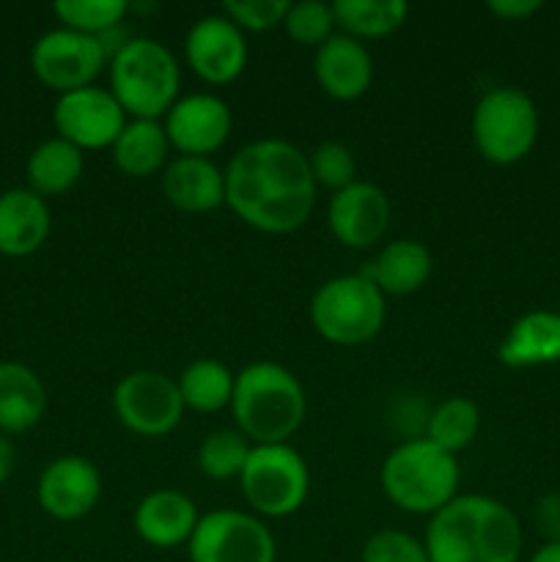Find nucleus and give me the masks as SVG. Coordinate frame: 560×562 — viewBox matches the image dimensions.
<instances>
[{
  "mask_svg": "<svg viewBox=\"0 0 560 562\" xmlns=\"http://www.w3.org/2000/svg\"><path fill=\"white\" fill-rule=\"evenodd\" d=\"M472 140L492 165L525 159L538 140L536 102L514 86L486 91L472 110Z\"/></svg>",
  "mask_w": 560,
  "mask_h": 562,
  "instance_id": "0eeeda50",
  "label": "nucleus"
},
{
  "mask_svg": "<svg viewBox=\"0 0 560 562\" xmlns=\"http://www.w3.org/2000/svg\"><path fill=\"white\" fill-rule=\"evenodd\" d=\"M313 75H316L318 88L327 97L338 102H355L371 88L373 80V60L371 53L362 42L346 36V33H333L313 58Z\"/></svg>",
  "mask_w": 560,
  "mask_h": 562,
  "instance_id": "f3484780",
  "label": "nucleus"
},
{
  "mask_svg": "<svg viewBox=\"0 0 560 562\" xmlns=\"http://www.w3.org/2000/svg\"><path fill=\"white\" fill-rule=\"evenodd\" d=\"M82 170H86V159L80 148L71 146L64 137H49L38 143L27 157V190L42 195L44 201L64 195L82 179Z\"/></svg>",
  "mask_w": 560,
  "mask_h": 562,
  "instance_id": "b1692460",
  "label": "nucleus"
},
{
  "mask_svg": "<svg viewBox=\"0 0 560 562\" xmlns=\"http://www.w3.org/2000/svg\"><path fill=\"white\" fill-rule=\"evenodd\" d=\"M333 11L335 25L344 27L346 36L366 42V38H384L399 31L410 5L404 0H335Z\"/></svg>",
  "mask_w": 560,
  "mask_h": 562,
  "instance_id": "bb28decb",
  "label": "nucleus"
},
{
  "mask_svg": "<svg viewBox=\"0 0 560 562\" xmlns=\"http://www.w3.org/2000/svg\"><path fill=\"white\" fill-rule=\"evenodd\" d=\"M285 33L294 44L302 47H322L335 31V11L322 0H302V3H289L283 20Z\"/></svg>",
  "mask_w": 560,
  "mask_h": 562,
  "instance_id": "7c9ffc66",
  "label": "nucleus"
},
{
  "mask_svg": "<svg viewBox=\"0 0 560 562\" xmlns=\"http://www.w3.org/2000/svg\"><path fill=\"white\" fill-rule=\"evenodd\" d=\"M239 486L253 514L283 519L305 505L311 472L291 445H253Z\"/></svg>",
  "mask_w": 560,
  "mask_h": 562,
  "instance_id": "6e6552de",
  "label": "nucleus"
},
{
  "mask_svg": "<svg viewBox=\"0 0 560 562\" xmlns=\"http://www.w3.org/2000/svg\"><path fill=\"white\" fill-rule=\"evenodd\" d=\"M163 195L179 212L206 214L225 203V170L209 157H173L159 173Z\"/></svg>",
  "mask_w": 560,
  "mask_h": 562,
  "instance_id": "6ab92c4d",
  "label": "nucleus"
},
{
  "mask_svg": "<svg viewBox=\"0 0 560 562\" xmlns=\"http://www.w3.org/2000/svg\"><path fill=\"white\" fill-rule=\"evenodd\" d=\"M53 124L58 137L69 140L80 151H99V148H113L126 126V113L113 93L88 86L80 91L60 93L53 108Z\"/></svg>",
  "mask_w": 560,
  "mask_h": 562,
  "instance_id": "f8f14e48",
  "label": "nucleus"
},
{
  "mask_svg": "<svg viewBox=\"0 0 560 562\" xmlns=\"http://www.w3.org/2000/svg\"><path fill=\"white\" fill-rule=\"evenodd\" d=\"M307 165H311V176L316 187H327V190L340 192L357 181V162L349 146L338 140H324L307 154Z\"/></svg>",
  "mask_w": 560,
  "mask_h": 562,
  "instance_id": "2f4dec72",
  "label": "nucleus"
},
{
  "mask_svg": "<svg viewBox=\"0 0 560 562\" xmlns=\"http://www.w3.org/2000/svg\"><path fill=\"white\" fill-rule=\"evenodd\" d=\"M113 412L121 426L137 437L159 439L181 423L184 401L168 373L132 371L115 384Z\"/></svg>",
  "mask_w": 560,
  "mask_h": 562,
  "instance_id": "9b49d317",
  "label": "nucleus"
},
{
  "mask_svg": "<svg viewBox=\"0 0 560 562\" xmlns=\"http://www.w3.org/2000/svg\"><path fill=\"white\" fill-rule=\"evenodd\" d=\"M53 11L69 31L102 38L121 25L130 3L126 0H58Z\"/></svg>",
  "mask_w": 560,
  "mask_h": 562,
  "instance_id": "c756f323",
  "label": "nucleus"
},
{
  "mask_svg": "<svg viewBox=\"0 0 560 562\" xmlns=\"http://www.w3.org/2000/svg\"><path fill=\"white\" fill-rule=\"evenodd\" d=\"M541 0H489L486 9L492 11L494 16H500V20H527L530 14H536L538 9H541Z\"/></svg>",
  "mask_w": 560,
  "mask_h": 562,
  "instance_id": "c9c22d12",
  "label": "nucleus"
},
{
  "mask_svg": "<svg viewBox=\"0 0 560 562\" xmlns=\"http://www.w3.org/2000/svg\"><path fill=\"white\" fill-rule=\"evenodd\" d=\"M478 431H481V409H478L475 401L464 398V395H453V398L443 401L426 420L428 442L448 450L450 456L470 448L475 442Z\"/></svg>",
  "mask_w": 560,
  "mask_h": 562,
  "instance_id": "cd10ccee",
  "label": "nucleus"
},
{
  "mask_svg": "<svg viewBox=\"0 0 560 562\" xmlns=\"http://www.w3.org/2000/svg\"><path fill=\"white\" fill-rule=\"evenodd\" d=\"M38 505L58 521H77L97 508L102 497V475L82 456H60L44 467L36 486Z\"/></svg>",
  "mask_w": 560,
  "mask_h": 562,
  "instance_id": "dca6fc26",
  "label": "nucleus"
},
{
  "mask_svg": "<svg viewBox=\"0 0 560 562\" xmlns=\"http://www.w3.org/2000/svg\"><path fill=\"white\" fill-rule=\"evenodd\" d=\"M187 552L190 562H275L278 543L256 514L225 508L201 516Z\"/></svg>",
  "mask_w": 560,
  "mask_h": 562,
  "instance_id": "1a4fd4ad",
  "label": "nucleus"
},
{
  "mask_svg": "<svg viewBox=\"0 0 560 562\" xmlns=\"http://www.w3.org/2000/svg\"><path fill=\"white\" fill-rule=\"evenodd\" d=\"M250 450V439H245L234 428H220V431L203 437L201 448H198V467L209 481H234L245 470Z\"/></svg>",
  "mask_w": 560,
  "mask_h": 562,
  "instance_id": "c85d7f7f",
  "label": "nucleus"
},
{
  "mask_svg": "<svg viewBox=\"0 0 560 562\" xmlns=\"http://www.w3.org/2000/svg\"><path fill=\"white\" fill-rule=\"evenodd\" d=\"M289 0H228L223 14L239 27L242 33H267L283 25Z\"/></svg>",
  "mask_w": 560,
  "mask_h": 562,
  "instance_id": "473e14b6",
  "label": "nucleus"
},
{
  "mask_svg": "<svg viewBox=\"0 0 560 562\" xmlns=\"http://www.w3.org/2000/svg\"><path fill=\"white\" fill-rule=\"evenodd\" d=\"M428 562H519L522 527L514 510L486 494H459L432 516Z\"/></svg>",
  "mask_w": 560,
  "mask_h": 562,
  "instance_id": "f03ea898",
  "label": "nucleus"
},
{
  "mask_svg": "<svg viewBox=\"0 0 560 562\" xmlns=\"http://www.w3.org/2000/svg\"><path fill=\"white\" fill-rule=\"evenodd\" d=\"M132 521L143 543L154 549H176L190 543L201 514L187 494L157 488L137 503Z\"/></svg>",
  "mask_w": 560,
  "mask_h": 562,
  "instance_id": "a211bd4d",
  "label": "nucleus"
},
{
  "mask_svg": "<svg viewBox=\"0 0 560 562\" xmlns=\"http://www.w3.org/2000/svg\"><path fill=\"white\" fill-rule=\"evenodd\" d=\"M168 151L170 140L159 121L132 119L113 143V162L124 176L148 179L154 173H163L165 165L170 162Z\"/></svg>",
  "mask_w": 560,
  "mask_h": 562,
  "instance_id": "393cba45",
  "label": "nucleus"
},
{
  "mask_svg": "<svg viewBox=\"0 0 560 562\" xmlns=\"http://www.w3.org/2000/svg\"><path fill=\"white\" fill-rule=\"evenodd\" d=\"M307 154L280 137H261L234 154L225 168V206L261 234L302 228L316 206Z\"/></svg>",
  "mask_w": 560,
  "mask_h": 562,
  "instance_id": "f257e3e1",
  "label": "nucleus"
},
{
  "mask_svg": "<svg viewBox=\"0 0 560 562\" xmlns=\"http://www.w3.org/2000/svg\"><path fill=\"white\" fill-rule=\"evenodd\" d=\"M388 296L362 272L338 274L316 289L311 300V324L335 346H362L384 327Z\"/></svg>",
  "mask_w": 560,
  "mask_h": 562,
  "instance_id": "423d86ee",
  "label": "nucleus"
},
{
  "mask_svg": "<svg viewBox=\"0 0 560 562\" xmlns=\"http://www.w3.org/2000/svg\"><path fill=\"white\" fill-rule=\"evenodd\" d=\"M362 562H428L423 541L404 530H377L362 547Z\"/></svg>",
  "mask_w": 560,
  "mask_h": 562,
  "instance_id": "72a5a7b5",
  "label": "nucleus"
},
{
  "mask_svg": "<svg viewBox=\"0 0 560 562\" xmlns=\"http://www.w3.org/2000/svg\"><path fill=\"white\" fill-rule=\"evenodd\" d=\"M47 390L33 368L0 362V434H25L44 417Z\"/></svg>",
  "mask_w": 560,
  "mask_h": 562,
  "instance_id": "5701e85b",
  "label": "nucleus"
},
{
  "mask_svg": "<svg viewBox=\"0 0 560 562\" xmlns=\"http://www.w3.org/2000/svg\"><path fill=\"white\" fill-rule=\"evenodd\" d=\"M14 464H16L14 445H11V439L5 437V434H0V486H3V483L11 477Z\"/></svg>",
  "mask_w": 560,
  "mask_h": 562,
  "instance_id": "e433bc0d",
  "label": "nucleus"
},
{
  "mask_svg": "<svg viewBox=\"0 0 560 562\" xmlns=\"http://www.w3.org/2000/svg\"><path fill=\"white\" fill-rule=\"evenodd\" d=\"M327 223L340 245L351 250H368L388 234L390 198L371 181H355L329 198Z\"/></svg>",
  "mask_w": 560,
  "mask_h": 562,
  "instance_id": "2eb2a0df",
  "label": "nucleus"
},
{
  "mask_svg": "<svg viewBox=\"0 0 560 562\" xmlns=\"http://www.w3.org/2000/svg\"><path fill=\"white\" fill-rule=\"evenodd\" d=\"M533 521L547 541H560V494H544L533 508Z\"/></svg>",
  "mask_w": 560,
  "mask_h": 562,
  "instance_id": "f704fd0d",
  "label": "nucleus"
},
{
  "mask_svg": "<svg viewBox=\"0 0 560 562\" xmlns=\"http://www.w3.org/2000/svg\"><path fill=\"white\" fill-rule=\"evenodd\" d=\"M110 93L132 119L159 121L179 99L181 71L157 38H130L110 55Z\"/></svg>",
  "mask_w": 560,
  "mask_h": 562,
  "instance_id": "39448f33",
  "label": "nucleus"
},
{
  "mask_svg": "<svg viewBox=\"0 0 560 562\" xmlns=\"http://www.w3.org/2000/svg\"><path fill=\"white\" fill-rule=\"evenodd\" d=\"M231 412L236 431L253 445H285L305 420V390L289 368L253 362L236 373Z\"/></svg>",
  "mask_w": 560,
  "mask_h": 562,
  "instance_id": "7ed1b4c3",
  "label": "nucleus"
},
{
  "mask_svg": "<svg viewBox=\"0 0 560 562\" xmlns=\"http://www.w3.org/2000/svg\"><path fill=\"white\" fill-rule=\"evenodd\" d=\"M187 66L209 86H228L245 71V33L225 14L201 16L184 38Z\"/></svg>",
  "mask_w": 560,
  "mask_h": 562,
  "instance_id": "4468645a",
  "label": "nucleus"
},
{
  "mask_svg": "<svg viewBox=\"0 0 560 562\" xmlns=\"http://www.w3.org/2000/svg\"><path fill=\"white\" fill-rule=\"evenodd\" d=\"M527 562H560V541L541 543Z\"/></svg>",
  "mask_w": 560,
  "mask_h": 562,
  "instance_id": "4c0bfd02",
  "label": "nucleus"
},
{
  "mask_svg": "<svg viewBox=\"0 0 560 562\" xmlns=\"http://www.w3.org/2000/svg\"><path fill=\"white\" fill-rule=\"evenodd\" d=\"M179 384L184 409L201 412V415H214V412L231 406L234 398L236 373L220 360H195L181 371L176 379Z\"/></svg>",
  "mask_w": 560,
  "mask_h": 562,
  "instance_id": "a878e982",
  "label": "nucleus"
},
{
  "mask_svg": "<svg viewBox=\"0 0 560 562\" xmlns=\"http://www.w3.org/2000/svg\"><path fill=\"white\" fill-rule=\"evenodd\" d=\"M165 135L179 157H209L220 151L234 130L231 108L214 93H190L176 99L165 113Z\"/></svg>",
  "mask_w": 560,
  "mask_h": 562,
  "instance_id": "ddd939ff",
  "label": "nucleus"
},
{
  "mask_svg": "<svg viewBox=\"0 0 560 562\" xmlns=\"http://www.w3.org/2000/svg\"><path fill=\"white\" fill-rule=\"evenodd\" d=\"M110 64V49L102 38L58 27L33 44L31 69L49 91L69 93L93 86L104 66Z\"/></svg>",
  "mask_w": 560,
  "mask_h": 562,
  "instance_id": "9d476101",
  "label": "nucleus"
},
{
  "mask_svg": "<svg viewBox=\"0 0 560 562\" xmlns=\"http://www.w3.org/2000/svg\"><path fill=\"white\" fill-rule=\"evenodd\" d=\"M459 461L426 437L410 439L390 450L379 470L382 492L406 514L434 516L459 497Z\"/></svg>",
  "mask_w": 560,
  "mask_h": 562,
  "instance_id": "20e7f679",
  "label": "nucleus"
},
{
  "mask_svg": "<svg viewBox=\"0 0 560 562\" xmlns=\"http://www.w3.org/2000/svg\"><path fill=\"white\" fill-rule=\"evenodd\" d=\"M497 357L508 368H536L560 362V313L530 311L516 318L500 344Z\"/></svg>",
  "mask_w": 560,
  "mask_h": 562,
  "instance_id": "4be33fe9",
  "label": "nucleus"
},
{
  "mask_svg": "<svg viewBox=\"0 0 560 562\" xmlns=\"http://www.w3.org/2000/svg\"><path fill=\"white\" fill-rule=\"evenodd\" d=\"M49 206L27 187H14L0 195V256H33L49 236Z\"/></svg>",
  "mask_w": 560,
  "mask_h": 562,
  "instance_id": "aec40b11",
  "label": "nucleus"
},
{
  "mask_svg": "<svg viewBox=\"0 0 560 562\" xmlns=\"http://www.w3.org/2000/svg\"><path fill=\"white\" fill-rule=\"evenodd\" d=\"M434 272V258L423 241L395 239L377 252L371 263L362 269L368 280L384 296H410L428 283Z\"/></svg>",
  "mask_w": 560,
  "mask_h": 562,
  "instance_id": "412c9836",
  "label": "nucleus"
}]
</instances>
